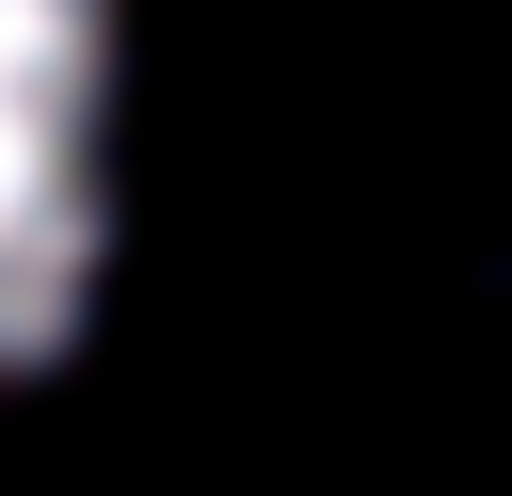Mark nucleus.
Instances as JSON below:
<instances>
[{
    "label": "nucleus",
    "instance_id": "obj_1",
    "mask_svg": "<svg viewBox=\"0 0 512 496\" xmlns=\"http://www.w3.org/2000/svg\"><path fill=\"white\" fill-rule=\"evenodd\" d=\"M112 224V0H0V384L80 320Z\"/></svg>",
    "mask_w": 512,
    "mask_h": 496
}]
</instances>
